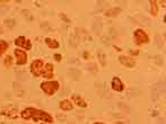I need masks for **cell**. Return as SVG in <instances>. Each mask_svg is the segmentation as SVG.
I'll use <instances>...</instances> for the list:
<instances>
[{"mask_svg":"<svg viewBox=\"0 0 166 124\" xmlns=\"http://www.w3.org/2000/svg\"><path fill=\"white\" fill-rule=\"evenodd\" d=\"M22 117L23 119H32L34 120L35 122L38 121H44V122H48V123H51L53 121L52 116L50 114H48L46 112H43V110H35V108H26L25 110L22 112Z\"/></svg>","mask_w":166,"mask_h":124,"instance_id":"cell-1","label":"cell"},{"mask_svg":"<svg viewBox=\"0 0 166 124\" xmlns=\"http://www.w3.org/2000/svg\"><path fill=\"white\" fill-rule=\"evenodd\" d=\"M41 87L44 90V93H46L48 95H53L59 89V83H57V81H46V83H42Z\"/></svg>","mask_w":166,"mask_h":124,"instance_id":"cell-2","label":"cell"},{"mask_svg":"<svg viewBox=\"0 0 166 124\" xmlns=\"http://www.w3.org/2000/svg\"><path fill=\"white\" fill-rule=\"evenodd\" d=\"M135 39H136V43L137 44H142V43H147L148 42V36L142 29H137L135 32Z\"/></svg>","mask_w":166,"mask_h":124,"instance_id":"cell-3","label":"cell"},{"mask_svg":"<svg viewBox=\"0 0 166 124\" xmlns=\"http://www.w3.org/2000/svg\"><path fill=\"white\" fill-rule=\"evenodd\" d=\"M42 67H43V61L40 60V59H38V60H35V61L32 63V66H31V71H32V73H33L34 76L38 77V76L41 75Z\"/></svg>","mask_w":166,"mask_h":124,"instance_id":"cell-4","label":"cell"},{"mask_svg":"<svg viewBox=\"0 0 166 124\" xmlns=\"http://www.w3.org/2000/svg\"><path fill=\"white\" fill-rule=\"evenodd\" d=\"M15 55H16V59H17V64H25L26 61H27V55H26L25 51L16 49L15 50Z\"/></svg>","mask_w":166,"mask_h":124,"instance_id":"cell-5","label":"cell"},{"mask_svg":"<svg viewBox=\"0 0 166 124\" xmlns=\"http://www.w3.org/2000/svg\"><path fill=\"white\" fill-rule=\"evenodd\" d=\"M15 44H16V45H18V46H23V47H25L26 50H31V47H32L31 42L28 41V40H26L24 36H19V37H17V39L15 40Z\"/></svg>","mask_w":166,"mask_h":124,"instance_id":"cell-6","label":"cell"},{"mask_svg":"<svg viewBox=\"0 0 166 124\" xmlns=\"http://www.w3.org/2000/svg\"><path fill=\"white\" fill-rule=\"evenodd\" d=\"M120 62L122 64H124L126 67H135V64H136V61L132 58L127 56V55H121L120 56Z\"/></svg>","mask_w":166,"mask_h":124,"instance_id":"cell-7","label":"cell"},{"mask_svg":"<svg viewBox=\"0 0 166 124\" xmlns=\"http://www.w3.org/2000/svg\"><path fill=\"white\" fill-rule=\"evenodd\" d=\"M112 87H113V89L116 90V91H122L123 88H124L122 81H121L120 78H117V77L113 78V80H112Z\"/></svg>","mask_w":166,"mask_h":124,"instance_id":"cell-8","label":"cell"},{"mask_svg":"<svg viewBox=\"0 0 166 124\" xmlns=\"http://www.w3.org/2000/svg\"><path fill=\"white\" fill-rule=\"evenodd\" d=\"M43 76L45 78H52L53 77V66L51 63H46L44 66V69H43Z\"/></svg>","mask_w":166,"mask_h":124,"instance_id":"cell-9","label":"cell"},{"mask_svg":"<svg viewBox=\"0 0 166 124\" xmlns=\"http://www.w3.org/2000/svg\"><path fill=\"white\" fill-rule=\"evenodd\" d=\"M72 99H74L75 104H76L77 106H79V107H86V106H87L86 102L80 96H78V95H74V96H72Z\"/></svg>","mask_w":166,"mask_h":124,"instance_id":"cell-10","label":"cell"},{"mask_svg":"<svg viewBox=\"0 0 166 124\" xmlns=\"http://www.w3.org/2000/svg\"><path fill=\"white\" fill-rule=\"evenodd\" d=\"M101 28H102V22H101V19L95 18L94 22H93V30H94L96 34H100Z\"/></svg>","mask_w":166,"mask_h":124,"instance_id":"cell-11","label":"cell"},{"mask_svg":"<svg viewBox=\"0 0 166 124\" xmlns=\"http://www.w3.org/2000/svg\"><path fill=\"white\" fill-rule=\"evenodd\" d=\"M121 13V9L120 8H111V9H107L105 12V16L107 17H111V16H116L117 14Z\"/></svg>","mask_w":166,"mask_h":124,"instance_id":"cell-12","label":"cell"},{"mask_svg":"<svg viewBox=\"0 0 166 124\" xmlns=\"http://www.w3.org/2000/svg\"><path fill=\"white\" fill-rule=\"evenodd\" d=\"M60 108L64 110H69L72 108V105H71V103L69 100H62L60 103Z\"/></svg>","mask_w":166,"mask_h":124,"instance_id":"cell-13","label":"cell"},{"mask_svg":"<svg viewBox=\"0 0 166 124\" xmlns=\"http://www.w3.org/2000/svg\"><path fill=\"white\" fill-rule=\"evenodd\" d=\"M2 114H3V115H7V116H10V117H15L16 114H17V110H16V108H10V110H3Z\"/></svg>","mask_w":166,"mask_h":124,"instance_id":"cell-14","label":"cell"},{"mask_svg":"<svg viewBox=\"0 0 166 124\" xmlns=\"http://www.w3.org/2000/svg\"><path fill=\"white\" fill-rule=\"evenodd\" d=\"M45 42H46V44L51 47V49H58L59 47V44H58V42L54 41V40H51V39H46L45 40Z\"/></svg>","mask_w":166,"mask_h":124,"instance_id":"cell-15","label":"cell"},{"mask_svg":"<svg viewBox=\"0 0 166 124\" xmlns=\"http://www.w3.org/2000/svg\"><path fill=\"white\" fill-rule=\"evenodd\" d=\"M150 5H152V15L156 16L158 13V6H157V1H150Z\"/></svg>","mask_w":166,"mask_h":124,"instance_id":"cell-16","label":"cell"},{"mask_svg":"<svg viewBox=\"0 0 166 124\" xmlns=\"http://www.w3.org/2000/svg\"><path fill=\"white\" fill-rule=\"evenodd\" d=\"M7 49H8V43H7V42H5V41L0 42V55L2 54Z\"/></svg>","mask_w":166,"mask_h":124,"instance_id":"cell-17","label":"cell"},{"mask_svg":"<svg viewBox=\"0 0 166 124\" xmlns=\"http://www.w3.org/2000/svg\"><path fill=\"white\" fill-rule=\"evenodd\" d=\"M16 78L18 80H25L27 78V73L26 72H16Z\"/></svg>","mask_w":166,"mask_h":124,"instance_id":"cell-18","label":"cell"},{"mask_svg":"<svg viewBox=\"0 0 166 124\" xmlns=\"http://www.w3.org/2000/svg\"><path fill=\"white\" fill-rule=\"evenodd\" d=\"M12 63H13V59H12V56H7L6 59H5V67L6 68H10L12 67Z\"/></svg>","mask_w":166,"mask_h":124,"instance_id":"cell-19","label":"cell"},{"mask_svg":"<svg viewBox=\"0 0 166 124\" xmlns=\"http://www.w3.org/2000/svg\"><path fill=\"white\" fill-rule=\"evenodd\" d=\"M98 60L101 61V63H102L103 66L105 64V54L103 53L102 50H100V51H98Z\"/></svg>","mask_w":166,"mask_h":124,"instance_id":"cell-20","label":"cell"},{"mask_svg":"<svg viewBox=\"0 0 166 124\" xmlns=\"http://www.w3.org/2000/svg\"><path fill=\"white\" fill-rule=\"evenodd\" d=\"M78 42H79V37L78 36H72L70 39V44H72L74 46H76L77 44H78Z\"/></svg>","mask_w":166,"mask_h":124,"instance_id":"cell-21","label":"cell"},{"mask_svg":"<svg viewBox=\"0 0 166 124\" xmlns=\"http://www.w3.org/2000/svg\"><path fill=\"white\" fill-rule=\"evenodd\" d=\"M5 23H6V25H7V26L13 27L14 24H15V20H14V19H6V20H5Z\"/></svg>","mask_w":166,"mask_h":124,"instance_id":"cell-22","label":"cell"},{"mask_svg":"<svg viewBox=\"0 0 166 124\" xmlns=\"http://www.w3.org/2000/svg\"><path fill=\"white\" fill-rule=\"evenodd\" d=\"M23 14L25 15V17L27 16L29 19H32V16H31V14H29V12H28V10H23Z\"/></svg>","mask_w":166,"mask_h":124,"instance_id":"cell-23","label":"cell"},{"mask_svg":"<svg viewBox=\"0 0 166 124\" xmlns=\"http://www.w3.org/2000/svg\"><path fill=\"white\" fill-rule=\"evenodd\" d=\"M156 39H157V41H158V46L162 47V46H163V41H161V37H159V36H157Z\"/></svg>","mask_w":166,"mask_h":124,"instance_id":"cell-24","label":"cell"},{"mask_svg":"<svg viewBox=\"0 0 166 124\" xmlns=\"http://www.w3.org/2000/svg\"><path fill=\"white\" fill-rule=\"evenodd\" d=\"M54 58H55V60H57V61H60V60H61V55L60 54H55L54 55Z\"/></svg>","mask_w":166,"mask_h":124,"instance_id":"cell-25","label":"cell"},{"mask_svg":"<svg viewBox=\"0 0 166 124\" xmlns=\"http://www.w3.org/2000/svg\"><path fill=\"white\" fill-rule=\"evenodd\" d=\"M130 53H131V54L137 55V54H138V53H139V52H138V51H133V50H131V51H130Z\"/></svg>","mask_w":166,"mask_h":124,"instance_id":"cell-26","label":"cell"},{"mask_svg":"<svg viewBox=\"0 0 166 124\" xmlns=\"http://www.w3.org/2000/svg\"><path fill=\"white\" fill-rule=\"evenodd\" d=\"M58 117H59V120H66V116H64V115H62V116H61V115H59V116H58Z\"/></svg>","mask_w":166,"mask_h":124,"instance_id":"cell-27","label":"cell"},{"mask_svg":"<svg viewBox=\"0 0 166 124\" xmlns=\"http://www.w3.org/2000/svg\"><path fill=\"white\" fill-rule=\"evenodd\" d=\"M0 3H8V1H0Z\"/></svg>","mask_w":166,"mask_h":124,"instance_id":"cell-28","label":"cell"},{"mask_svg":"<svg viewBox=\"0 0 166 124\" xmlns=\"http://www.w3.org/2000/svg\"><path fill=\"white\" fill-rule=\"evenodd\" d=\"M95 124H103V123H95Z\"/></svg>","mask_w":166,"mask_h":124,"instance_id":"cell-29","label":"cell"}]
</instances>
